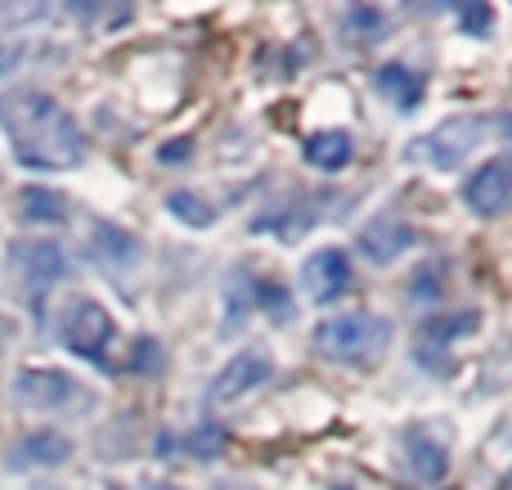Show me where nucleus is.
Listing matches in <instances>:
<instances>
[{
	"label": "nucleus",
	"instance_id": "1",
	"mask_svg": "<svg viewBox=\"0 0 512 490\" xmlns=\"http://www.w3.org/2000/svg\"><path fill=\"white\" fill-rule=\"evenodd\" d=\"M0 131L9 149L32 171H68L86 162V135L72 113L45 90H5L0 95Z\"/></svg>",
	"mask_w": 512,
	"mask_h": 490
},
{
	"label": "nucleus",
	"instance_id": "2",
	"mask_svg": "<svg viewBox=\"0 0 512 490\" xmlns=\"http://www.w3.org/2000/svg\"><path fill=\"white\" fill-rule=\"evenodd\" d=\"M391 320L373 311H342L319 320L315 329V351L333 365H369L391 347Z\"/></svg>",
	"mask_w": 512,
	"mask_h": 490
},
{
	"label": "nucleus",
	"instance_id": "3",
	"mask_svg": "<svg viewBox=\"0 0 512 490\" xmlns=\"http://www.w3.org/2000/svg\"><path fill=\"white\" fill-rule=\"evenodd\" d=\"M14 401L36 414H68V410H86L90 396L63 369H23L14 378Z\"/></svg>",
	"mask_w": 512,
	"mask_h": 490
},
{
	"label": "nucleus",
	"instance_id": "4",
	"mask_svg": "<svg viewBox=\"0 0 512 490\" xmlns=\"http://www.w3.org/2000/svg\"><path fill=\"white\" fill-rule=\"evenodd\" d=\"M481 135H486V117H450L445 126H436V131H427L423 140L409 144L405 158L427 162V167H436V171H450L477 149Z\"/></svg>",
	"mask_w": 512,
	"mask_h": 490
},
{
	"label": "nucleus",
	"instance_id": "5",
	"mask_svg": "<svg viewBox=\"0 0 512 490\" xmlns=\"http://www.w3.org/2000/svg\"><path fill=\"white\" fill-rule=\"evenodd\" d=\"M63 342H68V351H77V356L95 360V365H108V342H113V320H108V311L99 302H90V297H77V302H68V315H63Z\"/></svg>",
	"mask_w": 512,
	"mask_h": 490
},
{
	"label": "nucleus",
	"instance_id": "6",
	"mask_svg": "<svg viewBox=\"0 0 512 490\" xmlns=\"http://www.w3.org/2000/svg\"><path fill=\"white\" fill-rule=\"evenodd\" d=\"M274 378V360L265 356V351H239V356L230 360V365L216 374V383H212V405H230V401H239V396H248L252 387H265Z\"/></svg>",
	"mask_w": 512,
	"mask_h": 490
},
{
	"label": "nucleus",
	"instance_id": "7",
	"mask_svg": "<svg viewBox=\"0 0 512 490\" xmlns=\"http://www.w3.org/2000/svg\"><path fill=\"white\" fill-rule=\"evenodd\" d=\"M301 288H306L310 302H333L351 288V261L342 248H319L306 257L301 266Z\"/></svg>",
	"mask_w": 512,
	"mask_h": 490
},
{
	"label": "nucleus",
	"instance_id": "8",
	"mask_svg": "<svg viewBox=\"0 0 512 490\" xmlns=\"http://www.w3.org/2000/svg\"><path fill=\"white\" fill-rule=\"evenodd\" d=\"M400 446H405V468L418 482H441L450 473V446L432 428H423V423L400 432Z\"/></svg>",
	"mask_w": 512,
	"mask_h": 490
},
{
	"label": "nucleus",
	"instance_id": "9",
	"mask_svg": "<svg viewBox=\"0 0 512 490\" xmlns=\"http://www.w3.org/2000/svg\"><path fill=\"white\" fill-rule=\"evenodd\" d=\"M463 198L477 216H499L512 203V162H486L472 171V180L463 185Z\"/></svg>",
	"mask_w": 512,
	"mask_h": 490
},
{
	"label": "nucleus",
	"instance_id": "10",
	"mask_svg": "<svg viewBox=\"0 0 512 490\" xmlns=\"http://www.w3.org/2000/svg\"><path fill=\"white\" fill-rule=\"evenodd\" d=\"M9 261H14V275L23 279L27 288H36V293H41V288H50L54 279H63V266H68V261H63V252H59V243H45V239L18 243Z\"/></svg>",
	"mask_w": 512,
	"mask_h": 490
},
{
	"label": "nucleus",
	"instance_id": "11",
	"mask_svg": "<svg viewBox=\"0 0 512 490\" xmlns=\"http://www.w3.org/2000/svg\"><path fill=\"white\" fill-rule=\"evenodd\" d=\"M68 455H72V441L54 428H41V432H27V437L9 450V468H18V473H23V468H54Z\"/></svg>",
	"mask_w": 512,
	"mask_h": 490
},
{
	"label": "nucleus",
	"instance_id": "12",
	"mask_svg": "<svg viewBox=\"0 0 512 490\" xmlns=\"http://www.w3.org/2000/svg\"><path fill=\"white\" fill-rule=\"evenodd\" d=\"M481 324L477 311H454V315H432V320L418 329V360L423 365L436 369V351H445L454 338H463V333H472Z\"/></svg>",
	"mask_w": 512,
	"mask_h": 490
},
{
	"label": "nucleus",
	"instance_id": "13",
	"mask_svg": "<svg viewBox=\"0 0 512 490\" xmlns=\"http://www.w3.org/2000/svg\"><path fill=\"white\" fill-rule=\"evenodd\" d=\"M423 86H427L423 72H414L409 63H382V68L373 72V90H378L382 99H391L400 113L423 104Z\"/></svg>",
	"mask_w": 512,
	"mask_h": 490
},
{
	"label": "nucleus",
	"instance_id": "14",
	"mask_svg": "<svg viewBox=\"0 0 512 490\" xmlns=\"http://www.w3.org/2000/svg\"><path fill=\"white\" fill-rule=\"evenodd\" d=\"M409 243H414V234H409V225L396 221V216H378V221L360 234V248L369 252L373 261H396Z\"/></svg>",
	"mask_w": 512,
	"mask_h": 490
},
{
	"label": "nucleus",
	"instance_id": "15",
	"mask_svg": "<svg viewBox=\"0 0 512 490\" xmlns=\"http://www.w3.org/2000/svg\"><path fill=\"white\" fill-rule=\"evenodd\" d=\"M351 135L346 131H319L306 140V162L319 171H342L346 162H351Z\"/></svg>",
	"mask_w": 512,
	"mask_h": 490
},
{
	"label": "nucleus",
	"instance_id": "16",
	"mask_svg": "<svg viewBox=\"0 0 512 490\" xmlns=\"http://www.w3.org/2000/svg\"><path fill=\"white\" fill-rule=\"evenodd\" d=\"M95 239H99V243H95V257L104 261L108 270H122L126 261L140 257V243H135L126 230H117V225H104V221H99V225H95Z\"/></svg>",
	"mask_w": 512,
	"mask_h": 490
},
{
	"label": "nucleus",
	"instance_id": "17",
	"mask_svg": "<svg viewBox=\"0 0 512 490\" xmlns=\"http://www.w3.org/2000/svg\"><path fill=\"white\" fill-rule=\"evenodd\" d=\"M18 212H23L27 221H63V216H68V198L54 194V189L27 185L23 194H18Z\"/></svg>",
	"mask_w": 512,
	"mask_h": 490
},
{
	"label": "nucleus",
	"instance_id": "18",
	"mask_svg": "<svg viewBox=\"0 0 512 490\" xmlns=\"http://www.w3.org/2000/svg\"><path fill=\"white\" fill-rule=\"evenodd\" d=\"M167 207H171V216H176V221H185V225H212L216 221L212 207H207L198 194H189V189H176V194L167 198Z\"/></svg>",
	"mask_w": 512,
	"mask_h": 490
},
{
	"label": "nucleus",
	"instance_id": "19",
	"mask_svg": "<svg viewBox=\"0 0 512 490\" xmlns=\"http://www.w3.org/2000/svg\"><path fill=\"white\" fill-rule=\"evenodd\" d=\"M346 27H355L364 41H373V36H387V14L369 5H355V9H346Z\"/></svg>",
	"mask_w": 512,
	"mask_h": 490
},
{
	"label": "nucleus",
	"instance_id": "20",
	"mask_svg": "<svg viewBox=\"0 0 512 490\" xmlns=\"http://www.w3.org/2000/svg\"><path fill=\"white\" fill-rule=\"evenodd\" d=\"M459 23L468 36H490V27H495V9L490 5H459Z\"/></svg>",
	"mask_w": 512,
	"mask_h": 490
},
{
	"label": "nucleus",
	"instance_id": "21",
	"mask_svg": "<svg viewBox=\"0 0 512 490\" xmlns=\"http://www.w3.org/2000/svg\"><path fill=\"white\" fill-rule=\"evenodd\" d=\"M108 490H131V486H108ZM140 490H176V486H158V482H149V486H140Z\"/></svg>",
	"mask_w": 512,
	"mask_h": 490
}]
</instances>
